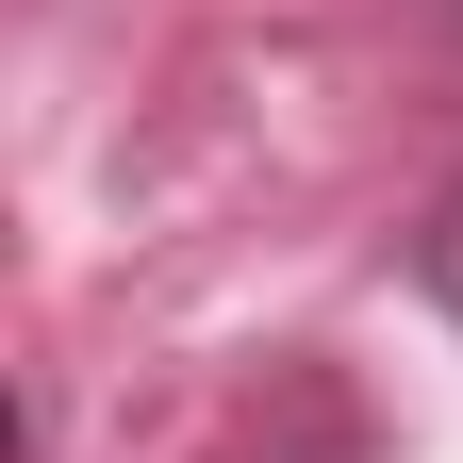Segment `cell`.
<instances>
[{"label": "cell", "instance_id": "obj_1", "mask_svg": "<svg viewBox=\"0 0 463 463\" xmlns=\"http://www.w3.org/2000/svg\"><path fill=\"white\" fill-rule=\"evenodd\" d=\"M414 281L463 315V183H447V199H430V232H414Z\"/></svg>", "mask_w": 463, "mask_h": 463}]
</instances>
